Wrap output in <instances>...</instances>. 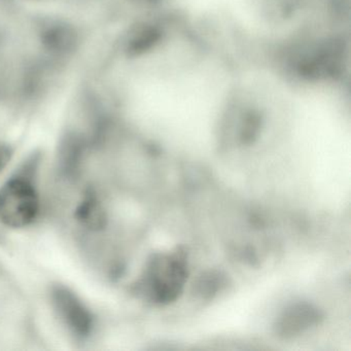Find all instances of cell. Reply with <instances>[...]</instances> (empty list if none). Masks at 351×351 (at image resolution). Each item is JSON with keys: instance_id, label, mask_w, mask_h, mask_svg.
I'll return each instance as SVG.
<instances>
[{"instance_id": "obj_1", "label": "cell", "mask_w": 351, "mask_h": 351, "mask_svg": "<svg viewBox=\"0 0 351 351\" xmlns=\"http://www.w3.org/2000/svg\"><path fill=\"white\" fill-rule=\"evenodd\" d=\"M186 279V261L180 254L156 256L149 263L139 289L156 303H170L182 293Z\"/></svg>"}, {"instance_id": "obj_2", "label": "cell", "mask_w": 351, "mask_h": 351, "mask_svg": "<svg viewBox=\"0 0 351 351\" xmlns=\"http://www.w3.org/2000/svg\"><path fill=\"white\" fill-rule=\"evenodd\" d=\"M346 64V46L340 38H328L302 53L295 71L308 82L337 80L342 77Z\"/></svg>"}, {"instance_id": "obj_3", "label": "cell", "mask_w": 351, "mask_h": 351, "mask_svg": "<svg viewBox=\"0 0 351 351\" xmlns=\"http://www.w3.org/2000/svg\"><path fill=\"white\" fill-rule=\"evenodd\" d=\"M38 211V193L27 180L13 178L0 189V221L8 227H27L36 221Z\"/></svg>"}, {"instance_id": "obj_4", "label": "cell", "mask_w": 351, "mask_h": 351, "mask_svg": "<svg viewBox=\"0 0 351 351\" xmlns=\"http://www.w3.org/2000/svg\"><path fill=\"white\" fill-rule=\"evenodd\" d=\"M51 300L59 318L73 336L80 340L90 336L93 330V315L73 291L57 285L51 291Z\"/></svg>"}, {"instance_id": "obj_5", "label": "cell", "mask_w": 351, "mask_h": 351, "mask_svg": "<svg viewBox=\"0 0 351 351\" xmlns=\"http://www.w3.org/2000/svg\"><path fill=\"white\" fill-rule=\"evenodd\" d=\"M322 319V313L315 306L295 303L287 307L277 318L274 332L280 338H293L319 324Z\"/></svg>"}, {"instance_id": "obj_6", "label": "cell", "mask_w": 351, "mask_h": 351, "mask_svg": "<svg viewBox=\"0 0 351 351\" xmlns=\"http://www.w3.org/2000/svg\"><path fill=\"white\" fill-rule=\"evenodd\" d=\"M42 45L47 54L53 58L69 56L77 43V34L71 26L60 22H53L43 27Z\"/></svg>"}, {"instance_id": "obj_7", "label": "cell", "mask_w": 351, "mask_h": 351, "mask_svg": "<svg viewBox=\"0 0 351 351\" xmlns=\"http://www.w3.org/2000/svg\"><path fill=\"white\" fill-rule=\"evenodd\" d=\"M163 38L159 26L152 23H139L131 28L125 40L124 51L130 58L143 56L155 49Z\"/></svg>"}, {"instance_id": "obj_8", "label": "cell", "mask_w": 351, "mask_h": 351, "mask_svg": "<svg viewBox=\"0 0 351 351\" xmlns=\"http://www.w3.org/2000/svg\"><path fill=\"white\" fill-rule=\"evenodd\" d=\"M75 217L85 227L93 230L104 227L106 221L104 209L93 193L86 195L75 211Z\"/></svg>"}, {"instance_id": "obj_9", "label": "cell", "mask_w": 351, "mask_h": 351, "mask_svg": "<svg viewBox=\"0 0 351 351\" xmlns=\"http://www.w3.org/2000/svg\"><path fill=\"white\" fill-rule=\"evenodd\" d=\"M263 116L256 110H250L242 120L241 141L243 143H252L256 141L262 128Z\"/></svg>"}, {"instance_id": "obj_10", "label": "cell", "mask_w": 351, "mask_h": 351, "mask_svg": "<svg viewBox=\"0 0 351 351\" xmlns=\"http://www.w3.org/2000/svg\"><path fill=\"white\" fill-rule=\"evenodd\" d=\"M219 285H221V282L217 280V276L211 275L207 278L203 277L202 280L199 283V293L202 295H213V293H217Z\"/></svg>"}, {"instance_id": "obj_11", "label": "cell", "mask_w": 351, "mask_h": 351, "mask_svg": "<svg viewBox=\"0 0 351 351\" xmlns=\"http://www.w3.org/2000/svg\"><path fill=\"white\" fill-rule=\"evenodd\" d=\"M11 149L5 145H0V172L3 171V168L7 166L11 160Z\"/></svg>"}]
</instances>
